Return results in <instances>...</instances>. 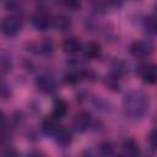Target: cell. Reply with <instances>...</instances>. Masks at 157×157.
I'll list each match as a JSON object with an SVG mask.
<instances>
[{"label": "cell", "mask_w": 157, "mask_h": 157, "mask_svg": "<svg viewBox=\"0 0 157 157\" xmlns=\"http://www.w3.org/2000/svg\"><path fill=\"white\" fill-rule=\"evenodd\" d=\"M53 136L55 139V142L58 145H60V146H67L71 142V135L66 129L59 128Z\"/></svg>", "instance_id": "cell-8"}, {"label": "cell", "mask_w": 157, "mask_h": 157, "mask_svg": "<svg viewBox=\"0 0 157 157\" xmlns=\"http://www.w3.org/2000/svg\"><path fill=\"white\" fill-rule=\"evenodd\" d=\"M54 26L58 28V31H66L70 28L71 26V21L67 16L65 15H60L54 20Z\"/></svg>", "instance_id": "cell-12"}, {"label": "cell", "mask_w": 157, "mask_h": 157, "mask_svg": "<svg viewBox=\"0 0 157 157\" xmlns=\"http://www.w3.org/2000/svg\"><path fill=\"white\" fill-rule=\"evenodd\" d=\"M90 121H91V118H90V114L87 113H80L77 114L75 118H74V121H72V128L76 130V131H85L88 125H90Z\"/></svg>", "instance_id": "cell-6"}, {"label": "cell", "mask_w": 157, "mask_h": 157, "mask_svg": "<svg viewBox=\"0 0 157 157\" xmlns=\"http://www.w3.org/2000/svg\"><path fill=\"white\" fill-rule=\"evenodd\" d=\"M85 56L87 59H96L101 55V47L97 43H90L85 49Z\"/></svg>", "instance_id": "cell-10"}, {"label": "cell", "mask_w": 157, "mask_h": 157, "mask_svg": "<svg viewBox=\"0 0 157 157\" xmlns=\"http://www.w3.org/2000/svg\"><path fill=\"white\" fill-rule=\"evenodd\" d=\"M152 49H153L152 44L146 40H137L130 45V53L135 58H139V59L148 56L152 53Z\"/></svg>", "instance_id": "cell-4"}, {"label": "cell", "mask_w": 157, "mask_h": 157, "mask_svg": "<svg viewBox=\"0 0 157 157\" xmlns=\"http://www.w3.org/2000/svg\"><path fill=\"white\" fill-rule=\"evenodd\" d=\"M58 118H47L44 119L43 124H42V129L47 135H54L56 132V130L59 129L58 126Z\"/></svg>", "instance_id": "cell-9"}, {"label": "cell", "mask_w": 157, "mask_h": 157, "mask_svg": "<svg viewBox=\"0 0 157 157\" xmlns=\"http://www.w3.org/2000/svg\"><path fill=\"white\" fill-rule=\"evenodd\" d=\"M124 104L129 115L134 118H139L144 115L148 108V97L142 92L132 91L125 96Z\"/></svg>", "instance_id": "cell-1"}, {"label": "cell", "mask_w": 157, "mask_h": 157, "mask_svg": "<svg viewBox=\"0 0 157 157\" xmlns=\"http://www.w3.org/2000/svg\"><path fill=\"white\" fill-rule=\"evenodd\" d=\"M53 47H54L53 45V42L49 40V39H45V40H43L39 44V49H40L42 53H50L53 50Z\"/></svg>", "instance_id": "cell-18"}, {"label": "cell", "mask_w": 157, "mask_h": 157, "mask_svg": "<svg viewBox=\"0 0 157 157\" xmlns=\"http://www.w3.org/2000/svg\"><path fill=\"white\" fill-rule=\"evenodd\" d=\"M123 150L126 155H137L139 153V145L134 140H126L123 144Z\"/></svg>", "instance_id": "cell-15"}, {"label": "cell", "mask_w": 157, "mask_h": 157, "mask_svg": "<svg viewBox=\"0 0 157 157\" xmlns=\"http://www.w3.org/2000/svg\"><path fill=\"white\" fill-rule=\"evenodd\" d=\"M32 23L33 26L39 29V31H45L50 27L52 25V18L49 15H47L45 12H37L33 17H32Z\"/></svg>", "instance_id": "cell-5"}, {"label": "cell", "mask_w": 157, "mask_h": 157, "mask_svg": "<svg viewBox=\"0 0 157 157\" xmlns=\"http://www.w3.org/2000/svg\"><path fill=\"white\" fill-rule=\"evenodd\" d=\"M144 28L148 34L156 36L157 34V18L155 17H148L144 22Z\"/></svg>", "instance_id": "cell-13"}, {"label": "cell", "mask_w": 157, "mask_h": 157, "mask_svg": "<svg viewBox=\"0 0 157 157\" xmlns=\"http://www.w3.org/2000/svg\"><path fill=\"white\" fill-rule=\"evenodd\" d=\"M99 151H101L102 155H112L113 153V147L109 142H103L99 146Z\"/></svg>", "instance_id": "cell-19"}, {"label": "cell", "mask_w": 157, "mask_h": 157, "mask_svg": "<svg viewBox=\"0 0 157 157\" xmlns=\"http://www.w3.org/2000/svg\"><path fill=\"white\" fill-rule=\"evenodd\" d=\"M37 85L44 92H50V91L54 90V82L49 77H44V76L43 77H39V80L37 81Z\"/></svg>", "instance_id": "cell-14"}, {"label": "cell", "mask_w": 157, "mask_h": 157, "mask_svg": "<svg viewBox=\"0 0 157 157\" xmlns=\"http://www.w3.org/2000/svg\"><path fill=\"white\" fill-rule=\"evenodd\" d=\"M105 85L112 90V91H118L119 90V82H118V78L114 77V78H108L105 81Z\"/></svg>", "instance_id": "cell-20"}, {"label": "cell", "mask_w": 157, "mask_h": 157, "mask_svg": "<svg viewBox=\"0 0 157 157\" xmlns=\"http://www.w3.org/2000/svg\"><path fill=\"white\" fill-rule=\"evenodd\" d=\"M66 110H67V105L66 103L63 101V99H58L55 101L54 103V109H53V115L58 119L63 118L65 114H66Z\"/></svg>", "instance_id": "cell-11"}, {"label": "cell", "mask_w": 157, "mask_h": 157, "mask_svg": "<svg viewBox=\"0 0 157 157\" xmlns=\"http://www.w3.org/2000/svg\"><path fill=\"white\" fill-rule=\"evenodd\" d=\"M148 144H150V146L152 148L157 150V130H155V131H152L150 134V136H148Z\"/></svg>", "instance_id": "cell-21"}, {"label": "cell", "mask_w": 157, "mask_h": 157, "mask_svg": "<svg viewBox=\"0 0 157 157\" xmlns=\"http://www.w3.org/2000/svg\"><path fill=\"white\" fill-rule=\"evenodd\" d=\"M1 67H2V72H7L11 70V64L10 61H6V60H2L1 63Z\"/></svg>", "instance_id": "cell-22"}, {"label": "cell", "mask_w": 157, "mask_h": 157, "mask_svg": "<svg viewBox=\"0 0 157 157\" xmlns=\"http://www.w3.org/2000/svg\"><path fill=\"white\" fill-rule=\"evenodd\" d=\"M124 0H107V2L112 6H120Z\"/></svg>", "instance_id": "cell-23"}, {"label": "cell", "mask_w": 157, "mask_h": 157, "mask_svg": "<svg viewBox=\"0 0 157 157\" xmlns=\"http://www.w3.org/2000/svg\"><path fill=\"white\" fill-rule=\"evenodd\" d=\"M21 26H22V22L20 17L15 15L7 16L1 22V32L6 37H13L21 31Z\"/></svg>", "instance_id": "cell-2"}, {"label": "cell", "mask_w": 157, "mask_h": 157, "mask_svg": "<svg viewBox=\"0 0 157 157\" xmlns=\"http://www.w3.org/2000/svg\"><path fill=\"white\" fill-rule=\"evenodd\" d=\"M81 75H82V74H77V72L71 71V72H69V74L65 75V82L69 83V85H75V83L78 82Z\"/></svg>", "instance_id": "cell-16"}, {"label": "cell", "mask_w": 157, "mask_h": 157, "mask_svg": "<svg viewBox=\"0 0 157 157\" xmlns=\"http://www.w3.org/2000/svg\"><path fill=\"white\" fill-rule=\"evenodd\" d=\"M61 4L70 10H77L80 7V0H61Z\"/></svg>", "instance_id": "cell-17"}, {"label": "cell", "mask_w": 157, "mask_h": 157, "mask_svg": "<svg viewBox=\"0 0 157 157\" xmlns=\"http://www.w3.org/2000/svg\"><path fill=\"white\" fill-rule=\"evenodd\" d=\"M63 49L66 52V53H70V54H75V53H78L81 49H82V43L78 38L76 37H70V38H66L63 43Z\"/></svg>", "instance_id": "cell-7"}, {"label": "cell", "mask_w": 157, "mask_h": 157, "mask_svg": "<svg viewBox=\"0 0 157 157\" xmlns=\"http://www.w3.org/2000/svg\"><path fill=\"white\" fill-rule=\"evenodd\" d=\"M137 75L145 83H156L157 82V65L155 64H144L137 67Z\"/></svg>", "instance_id": "cell-3"}]
</instances>
